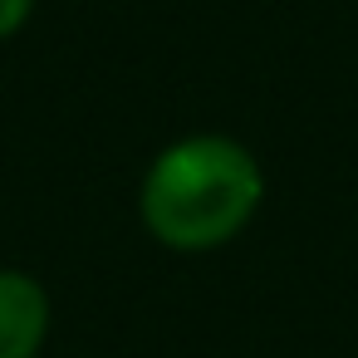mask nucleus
<instances>
[{
  "mask_svg": "<svg viewBox=\"0 0 358 358\" xmlns=\"http://www.w3.org/2000/svg\"><path fill=\"white\" fill-rule=\"evenodd\" d=\"M265 196V172L250 148L221 133H196L157 152L143 177V226L167 250H216L250 226Z\"/></svg>",
  "mask_w": 358,
  "mask_h": 358,
  "instance_id": "obj_1",
  "label": "nucleus"
},
{
  "mask_svg": "<svg viewBox=\"0 0 358 358\" xmlns=\"http://www.w3.org/2000/svg\"><path fill=\"white\" fill-rule=\"evenodd\" d=\"M50 334V294L25 270H0V358H35Z\"/></svg>",
  "mask_w": 358,
  "mask_h": 358,
  "instance_id": "obj_2",
  "label": "nucleus"
},
{
  "mask_svg": "<svg viewBox=\"0 0 358 358\" xmlns=\"http://www.w3.org/2000/svg\"><path fill=\"white\" fill-rule=\"evenodd\" d=\"M35 10V0H0V40H10Z\"/></svg>",
  "mask_w": 358,
  "mask_h": 358,
  "instance_id": "obj_3",
  "label": "nucleus"
}]
</instances>
